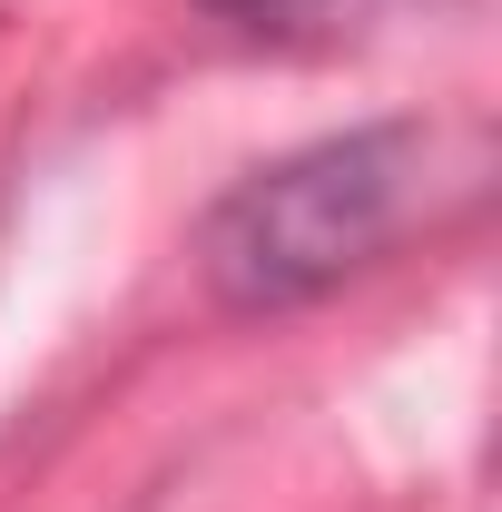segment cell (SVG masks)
I'll return each instance as SVG.
<instances>
[{
    "instance_id": "7a4b0ae2",
    "label": "cell",
    "mask_w": 502,
    "mask_h": 512,
    "mask_svg": "<svg viewBox=\"0 0 502 512\" xmlns=\"http://www.w3.org/2000/svg\"><path fill=\"white\" fill-rule=\"evenodd\" d=\"M207 20L247 30V40H276V50H335L375 20L384 0H197Z\"/></svg>"
},
{
    "instance_id": "6da1fadb",
    "label": "cell",
    "mask_w": 502,
    "mask_h": 512,
    "mask_svg": "<svg viewBox=\"0 0 502 512\" xmlns=\"http://www.w3.org/2000/svg\"><path fill=\"white\" fill-rule=\"evenodd\" d=\"M424 168H434V128L384 119V128L315 138L296 158L237 178L207 207V237H197L207 296L227 316L315 306L325 286H345L355 266H375L424 217Z\"/></svg>"
}]
</instances>
